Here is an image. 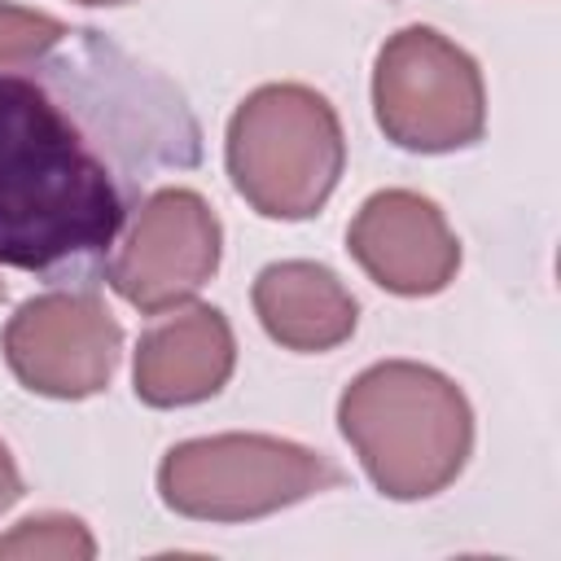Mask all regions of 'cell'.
Segmentation results:
<instances>
[{"mask_svg": "<svg viewBox=\"0 0 561 561\" xmlns=\"http://www.w3.org/2000/svg\"><path fill=\"white\" fill-rule=\"evenodd\" d=\"M202 162L184 92L83 26L0 70V263L88 285L136 206Z\"/></svg>", "mask_w": 561, "mask_h": 561, "instance_id": "6da1fadb", "label": "cell"}, {"mask_svg": "<svg viewBox=\"0 0 561 561\" xmlns=\"http://www.w3.org/2000/svg\"><path fill=\"white\" fill-rule=\"evenodd\" d=\"M337 425L386 500H430L447 491L473 451V408L465 390L416 359L364 368L337 399Z\"/></svg>", "mask_w": 561, "mask_h": 561, "instance_id": "7a4b0ae2", "label": "cell"}, {"mask_svg": "<svg viewBox=\"0 0 561 561\" xmlns=\"http://www.w3.org/2000/svg\"><path fill=\"white\" fill-rule=\"evenodd\" d=\"M224 162L232 188L263 219H311L346 167L342 118L307 83H263L232 110Z\"/></svg>", "mask_w": 561, "mask_h": 561, "instance_id": "3957f363", "label": "cell"}, {"mask_svg": "<svg viewBox=\"0 0 561 561\" xmlns=\"http://www.w3.org/2000/svg\"><path fill=\"white\" fill-rule=\"evenodd\" d=\"M342 465L276 434H210L175 443L158 465V495L188 522H254L337 491Z\"/></svg>", "mask_w": 561, "mask_h": 561, "instance_id": "277c9868", "label": "cell"}, {"mask_svg": "<svg viewBox=\"0 0 561 561\" xmlns=\"http://www.w3.org/2000/svg\"><path fill=\"white\" fill-rule=\"evenodd\" d=\"M373 114L386 140L408 153H456L486 131V83L456 39L412 22L377 53Z\"/></svg>", "mask_w": 561, "mask_h": 561, "instance_id": "5b68a950", "label": "cell"}, {"mask_svg": "<svg viewBox=\"0 0 561 561\" xmlns=\"http://www.w3.org/2000/svg\"><path fill=\"white\" fill-rule=\"evenodd\" d=\"M219 254L224 228L210 202L197 188L162 184L136 206L101 276L123 302L158 316L184 307L219 272Z\"/></svg>", "mask_w": 561, "mask_h": 561, "instance_id": "8992f818", "label": "cell"}, {"mask_svg": "<svg viewBox=\"0 0 561 561\" xmlns=\"http://www.w3.org/2000/svg\"><path fill=\"white\" fill-rule=\"evenodd\" d=\"M9 373L44 399L101 394L123 355V329L92 289H48L26 298L4 324Z\"/></svg>", "mask_w": 561, "mask_h": 561, "instance_id": "52a82bcc", "label": "cell"}, {"mask_svg": "<svg viewBox=\"0 0 561 561\" xmlns=\"http://www.w3.org/2000/svg\"><path fill=\"white\" fill-rule=\"evenodd\" d=\"M346 250L373 285L399 298L443 294L460 272V241L425 193L381 188L364 197L346 228Z\"/></svg>", "mask_w": 561, "mask_h": 561, "instance_id": "ba28073f", "label": "cell"}, {"mask_svg": "<svg viewBox=\"0 0 561 561\" xmlns=\"http://www.w3.org/2000/svg\"><path fill=\"white\" fill-rule=\"evenodd\" d=\"M237 368V337L219 307L193 302L171 307L158 324L140 333L131 381L136 399L149 408H188L228 386Z\"/></svg>", "mask_w": 561, "mask_h": 561, "instance_id": "9c48e42d", "label": "cell"}, {"mask_svg": "<svg viewBox=\"0 0 561 561\" xmlns=\"http://www.w3.org/2000/svg\"><path fill=\"white\" fill-rule=\"evenodd\" d=\"M254 316L263 333L298 355H324L342 346L359 324V302L342 276L311 259H280L254 276Z\"/></svg>", "mask_w": 561, "mask_h": 561, "instance_id": "30bf717a", "label": "cell"}, {"mask_svg": "<svg viewBox=\"0 0 561 561\" xmlns=\"http://www.w3.org/2000/svg\"><path fill=\"white\" fill-rule=\"evenodd\" d=\"M0 557H53V561H88L96 557V539L79 517L39 513L0 535Z\"/></svg>", "mask_w": 561, "mask_h": 561, "instance_id": "8fae6325", "label": "cell"}, {"mask_svg": "<svg viewBox=\"0 0 561 561\" xmlns=\"http://www.w3.org/2000/svg\"><path fill=\"white\" fill-rule=\"evenodd\" d=\"M70 26L44 9H22V4H0V70L22 66L53 44H61Z\"/></svg>", "mask_w": 561, "mask_h": 561, "instance_id": "7c38bea8", "label": "cell"}, {"mask_svg": "<svg viewBox=\"0 0 561 561\" xmlns=\"http://www.w3.org/2000/svg\"><path fill=\"white\" fill-rule=\"evenodd\" d=\"M18 500H22V473H18L13 456H9V447L0 443V513H9Z\"/></svg>", "mask_w": 561, "mask_h": 561, "instance_id": "4fadbf2b", "label": "cell"}, {"mask_svg": "<svg viewBox=\"0 0 561 561\" xmlns=\"http://www.w3.org/2000/svg\"><path fill=\"white\" fill-rule=\"evenodd\" d=\"M75 4H131V0H75Z\"/></svg>", "mask_w": 561, "mask_h": 561, "instance_id": "5bb4252c", "label": "cell"}, {"mask_svg": "<svg viewBox=\"0 0 561 561\" xmlns=\"http://www.w3.org/2000/svg\"><path fill=\"white\" fill-rule=\"evenodd\" d=\"M0 298H4V280H0Z\"/></svg>", "mask_w": 561, "mask_h": 561, "instance_id": "9a60e30c", "label": "cell"}]
</instances>
